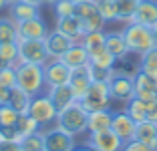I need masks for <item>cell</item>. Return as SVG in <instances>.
I'll return each instance as SVG.
<instances>
[{"mask_svg":"<svg viewBox=\"0 0 157 151\" xmlns=\"http://www.w3.org/2000/svg\"><path fill=\"white\" fill-rule=\"evenodd\" d=\"M16 87L26 91L30 97H36L44 93V64L33 63H16Z\"/></svg>","mask_w":157,"mask_h":151,"instance_id":"cell-1","label":"cell"},{"mask_svg":"<svg viewBox=\"0 0 157 151\" xmlns=\"http://www.w3.org/2000/svg\"><path fill=\"white\" fill-rule=\"evenodd\" d=\"M121 32H123L127 46H129V52H135V55H139V56L157 45L155 30H151V28L143 26V24H139V22L125 24V28Z\"/></svg>","mask_w":157,"mask_h":151,"instance_id":"cell-2","label":"cell"},{"mask_svg":"<svg viewBox=\"0 0 157 151\" xmlns=\"http://www.w3.org/2000/svg\"><path fill=\"white\" fill-rule=\"evenodd\" d=\"M87 121H89L87 109L77 101V103H73L71 107L59 111L55 125L59 129H63V131H67V133H71V135H75V137H78V135L87 133Z\"/></svg>","mask_w":157,"mask_h":151,"instance_id":"cell-3","label":"cell"},{"mask_svg":"<svg viewBox=\"0 0 157 151\" xmlns=\"http://www.w3.org/2000/svg\"><path fill=\"white\" fill-rule=\"evenodd\" d=\"M111 89H109V83H101V81H93L89 91L85 93V97L78 103L87 109V113L93 111H103V109H111Z\"/></svg>","mask_w":157,"mask_h":151,"instance_id":"cell-4","label":"cell"},{"mask_svg":"<svg viewBox=\"0 0 157 151\" xmlns=\"http://www.w3.org/2000/svg\"><path fill=\"white\" fill-rule=\"evenodd\" d=\"M28 115H30L40 127H48V125H55L59 111L52 105L51 97L46 95V93H40V95L33 97L30 107H28Z\"/></svg>","mask_w":157,"mask_h":151,"instance_id":"cell-5","label":"cell"},{"mask_svg":"<svg viewBox=\"0 0 157 151\" xmlns=\"http://www.w3.org/2000/svg\"><path fill=\"white\" fill-rule=\"evenodd\" d=\"M51 59L46 52L44 41H18V63H33V64H46Z\"/></svg>","mask_w":157,"mask_h":151,"instance_id":"cell-6","label":"cell"},{"mask_svg":"<svg viewBox=\"0 0 157 151\" xmlns=\"http://www.w3.org/2000/svg\"><path fill=\"white\" fill-rule=\"evenodd\" d=\"M75 16L81 20V24H83V30H85V32L105 30L107 20L101 16V12L97 10L95 2H83V4H77Z\"/></svg>","mask_w":157,"mask_h":151,"instance_id":"cell-7","label":"cell"},{"mask_svg":"<svg viewBox=\"0 0 157 151\" xmlns=\"http://www.w3.org/2000/svg\"><path fill=\"white\" fill-rule=\"evenodd\" d=\"M44 135V149L42 151H73L77 147V137L63 131L55 125L52 129L42 131Z\"/></svg>","mask_w":157,"mask_h":151,"instance_id":"cell-8","label":"cell"},{"mask_svg":"<svg viewBox=\"0 0 157 151\" xmlns=\"http://www.w3.org/2000/svg\"><path fill=\"white\" fill-rule=\"evenodd\" d=\"M111 89V97L115 101H131L135 97V83H133V75L125 73V71H115V77L109 83Z\"/></svg>","mask_w":157,"mask_h":151,"instance_id":"cell-9","label":"cell"},{"mask_svg":"<svg viewBox=\"0 0 157 151\" xmlns=\"http://www.w3.org/2000/svg\"><path fill=\"white\" fill-rule=\"evenodd\" d=\"M71 79V67L63 63V59H48L44 64V81L46 89L56 85H69Z\"/></svg>","mask_w":157,"mask_h":151,"instance_id":"cell-10","label":"cell"},{"mask_svg":"<svg viewBox=\"0 0 157 151\" xmlns=\"http://www.w3.org/2000/svg\"><path fill=\"white\" fill-rule=\"evenodd\" d=\"M133 83H135V97H139L145 103L157 101V77H151V75L143 73L141 69H137L133 75Z\"/></svg>","mask_w":157,"mask_h":151,"instance_id":"cell-11","label":"cell"},{"mask_svg":"<svg viewBox=\"0 0 157 151\" xmlns=\"http://www.w3.org/2000/svg\"><path fill=\"white\" fill-rule=\"evenodd\" d=\"M16 30H18V41L20 38H24V41H44L46 34H48V26L42 20V16L16 22Z\"/></svg>","mask_w":157,"mask_h":151,"instance_id":"cell-12","label":"cell"},{"mask_svg":"<svg viewBox=\"0 0 157 151\" xmlns=\"http://www.w3.org/2000/svg\"><path fill=\"white\" fill-rule=\"evenodd\" d=\"M85 145L95 147L97 151H121L123 149V141L117 137V133L113 129H107L101 133H89V139Z\"/></svg>","mask_w":157,"mask_h":151,"instance_id":"cell-13","label":"cell"},{"mask_svg":"<svg viewBox=\"0 0 157 151\" xmlns=\"http://www.w3.org/2000/svg\"><path fill=\"white\" fill-rule=\"evenodd\" d=\"M111 129L117 133V137L123 143L135 139V129H137V123L131 119V115L127 111H113V123Z\"/></svg>","mask_w":157,"mask_h":151,"instance_id":"cell-14","label":"cell"},{"mask_svg":"<svg viewBox=\"0 0 157 151\" xmlns=\"http://www.w3.org/2000/svg\"><path fill=\"white\" fill-rule=\"evenodd\" d=\"M91 71H89V64L85 67H77V69H71V79H69V87L73 89L75 93V99L81 101L85 97V93L89 91L91 87Z\"/></svg>","mask_w":157,"mask_h":151,"instance_id":"cell-15","label":"cell"},{"mask_svg":"<svg viewBox=\"0 0 157 151\" xmlns=\"http://www.w3.org/2000/svg\"><path fill=\"white\" fill-rule=\"evenodd\" d=\"M133 22H139L151 30H157V0H139Z\"/></svg>","mask_w":157,"mask_h":151,"instance_id":"cell-16","label":"cell"},{"mask_svg":"<svg viewBox=\"0 0 157 151\" xmlns=\"http://www.w3.org/2000/svg\"><path fill=\"white\" fill-rule=\"evenodd\" d=\"M44 42H46V52H48V56H51V59H60V56L73 46L75 41L69 38V37H65V34L59 32V30H52V32L48 30Z\"/></svg>","mask_w":157,"mask_h":151,"instance_id":"cell-17","label":"cell"},{"mask_svg":"<svg viewBox=\"0 0 157 151\" xmlns=\"http://www.w3.org/2000/svg\"><path fill=\"white\" fill-rule=\"evenodd\" d=\"M46 95L51 97L52 105L56 107V111H63L67 107H71L73 103H77L75 99V93L69 85H56V87H48L46 89Z\"/></svg>","mask_w":157,"mask_h":151,"instance_id":"cell-18","label":"cell"},{"mask_svg":"<svg viewBox=\"0 0 157 151\" xmlns=\"http://www.w3.org/2000/svg\"><path fill=\"white\" fill-rule=\"evenodd\" d=\"M8 10H10V18H12L14 22L40 16V6H34V4H30V2H24V0H14V2H10Z\"/></svg>","mask_w":157,"mask_h":151,"instance_id":"cell-19","label":"cell"},{"mask_svg":"<svg viewBox=\"0 0 157 151\" xmlns=\"http://www.w3.org/2000/svg\"><path fill=\"white\" fill-rule=\"evenodd\" d=\"M111 123H113V111H111V109L93 111V113H89L87 131H89V133L107 131V129H111Z\"/></svg>","mask_w":157,"mask_h":151,"instance_id":"cell-20","label":"cell"},{"mask_svg":"<svg viewBox=\"0 0 157 151\" xmlns=\"http://www.w3.org/2000/svg\"><path fill=\"white\" fill-rule=\"evenodd\" d=\"M60 59H63V63H65V64H69L71 69L85 67V64H89V50L83 46V42H81V41H77V42H73V46H71L65 55L60 56Z\"/></svg>","mask_w":157,"mask_h":151,"instance_id":"cell-21","label":"cell"},{"mask_svg":"<svg viewBox=\"0 0 157 151\" xmlns=\"http://www.w3.org/2000/svg\"><path fill=\"white\" fill-rule=\"evenodd\" d=\"M55 30L63 32L65 37L73 38L75 42H77V41H81V38H83V34H85V30H83V24H81V20H78L77 16L56 18V26H55Z\"/></svg>","mask_w":157,"mask_h":151,"instance_id":"cell-22","label":"cell"},{"mask_svg":"<svg viewBox=\"0 0 157 151\" xmlns=\"http://www.w3.org/2000/svg\"><path fill=\"white\" fill-rule=\"evenodd\" d=\"M135 139L145 145H149L153 151H157V123L153 121H141L137 123V129H135Z\"/></svg>","mask_w":157,"mask_h":151,"instance_id":"cell-23","label":"cell"},{"mask_svg":"<svg viewBox=\"0 0 157 151\" xmlns=\"http://www.w3.org/2000/svg\"><path fill=\"white\" fill-rule=\"evenodd\" d=\"M105 48L115 56L117 60L125 59L129 55V46L125 42L123 32H107V41H105Z\"/></svg>","mask_w":157,"mask_h":151,"instance_id":"cell-24","label":"cell"},{"mask_svg":"<svg viewBox=\"0 0 157 151\" xmlns=\"http://www.w3.org/2000/svg\"><path fill=\"white\" fill-rule=\"evenodd\" d=\"M30 101H33V97L28 95L26 91H22L20 87L10 89V99H8V103H10V105H12L16 111H18V113H28Z\"/></svg>","mask_w":157,"mask_h":151,"instance_id":"cell-25","label":"cell"},{"mask_svg":"<svg viewBox=\"0 0 157 151\" xmlns=\"http://www.w3.org/2000/svg\"><path fill=\"white\" fill-rule=\"evenodd\" d=\"M115 63H117V59H115V56H113L111 52H109V50L105 48V46L89 55V64H93V67H103V69H115Z\"/></svg>","mask_w":157,"mask_h":151,"instance_id":"cell-26","label":"cell"},{"mask_svg":"<svg viewBox=\"0 0 157 151\" xmlns=\"http://www.w3.org/2000/svg\"><path fill=\"white\" fill-rule=\"evenodd\" d=\"M105 41H107V32L105 30L85 32L83 38H81L83 46L89 50V55H91V52H95V50H99V48H103V46H105Z\"/></svg>","mask_w":157,"mask_h":151,"instance_id":"cell-27","label":"cell"},{"mask_svg":"<svg viewBox=\"0 0 157 151\" xmlns=\"http://www.w3.org/2000/svg\"><path fill=\"white\" fill-rule=\"evenodd\" d=\"M14 127H16V131H18L20 137H28V135L38 133V131L42 129L28 113H20V115H18V121H16V125H14Z\"/></svg>","mask_w":157,"mask_h":151,"instance_id":"cell-28","label":"cell"},{"mask_svg":"<svg viewBox=\"0 0 157 151\" xmlns=\"http://www.w3.org/2000/svg\"><path fill=\"white\" fill-rule=\"evenodd\" d=\"M139 0H117V20L129 24L135 18V10H137Z\"/></svg>","mask_w":157,"mask_h":151,"instance_id":"cell-29","label":"cell"},{"mask_svg":"<svg viewBox=\"0 0 157 151\" xmlns=\"http://www.w3.org/2000/svg\"><path fill=\"white\" fill-rule=\"evenodd\" d=\"M125 111L131 115V119L135 123H141V121L147 119V103L141 101L139 97H133L131 101H127V109Z\"/></svg>","mask_w":157,"mask_h":151,"instance_id":"cell-30","label":"cell"},{"mask_svg":"<svg viewBox=\"0 0 157 151\" xmlns=\"http://www.w3.org/2000/svg\"><path fill=\"white\" fill-rule=\"evenodd\" d=\"M139 69L143 71V73L151 75V77H157V45L141 55V59H139Z\"/></svg>","mask_w":157,"mask_h":151,"instance_id":"cell-31","label":"cell"},{"mask_svg":"<svg viewBox=\"0 0 157 151\" xmlns=\"http://www.w3.org/2000/svg\"><path fill=\"white\" fill-rule=\"evenodd\" d=\"M4 42H18V30L12 18H0V45Z\"/></svg>","mask_w":157,"mask_h":151,"instance_id":"cell-32","label":"cell"},{"mask_svg":"<svg viewBox=\"0 0 157 151\" xmlns=\"http://www.w3.org/2000/svg\"><path fill=\"white\" fill-rule=\"evenodd\" d=\"M93 2L107 22L117 20V0H93Z\"/></svg>","mask_w":157,"mask_h":151,"instance_id":"cell-33","label":"cell"},{"mask_svg":"<svg viewBox=\"0 0 157 151\" xmlns=\"http://www.w3.org/2000/svg\"><path fill=\"white\" fill-rule=\"evenodd\" d=\"M20 147H22V151H42L44 149V135H42V131L33 133L28 137H22Z\"/></svg>","mask_w":157,"mask_h":151,"instance_id":"cell-34","label":"cell"},{"mask_svg":"<svg viewBox=\"0 0 157 151\" xmlns=\"http://www.w3.org/2000/svg\"><path fill=\"white\" fill-rule=\"evenodd\" d=\"M18 111L14 109L10 103H4V105H0V127H12L16 125L18 121Z\"/></svg>","mask_w":157,"mask_h":151,"instance_id":"cell-35","label":"cell"},{"mask_svg":"<svg viewBox=\"0 0 157 151\" xmlns=\"http://www.w3.org/2000/svg\"><path fill=\"white\" fill-rule=\"evenodd\" d=\"M52 10H55L56 18H67V16H75V10H77V4L73 0H56L52 4Z\"/></svg>","mask_w":157,"mask_h":151,"instance_id":"cell-36","label":"cell"},{"mask_svg":"<svg viewBox=\"0 0 157 151\" xmlns=\"http://www.w3.org/2000/svg\"><path fill=\"white\" fill-rule=\"evenodd\" d=\"M0 56L8 64L16 67V63H18V42H4V45H0Z\"/></svg>","mask_w":157,"mask_h":151,"instance_id":"cell-37","label":"cell"},{"mask_svg":"<svg viewBox=\"0 0 157 151\" xmlns=\"http://www.w3.org/2000/svg\"><path fill=\"white\" fill-rule=\"evenodd\" d=\"M93 81H101V83H111V79L115 77V69H103V67H93L89 64Z\"/></svg>","mask_w":157,"mask_h":151,"instance_id":"cell-38","label":"cell"},{"mask_svg":"<svg viewBox=\"0 0 157 151\" xmlns=\"http://www.w3.org/2000/svg\"><path fill=\"white\" fill-rule=\"evenodd\" d=\"M0 83L6 85L8 89L16 87V67H6L0 71Z\"/></svg>","mask_w":157,"mask_h":151,"instance_id":"cell-39","label":"cell"},{"mask_svg":"<svg viewBox=\"0 0 157 151\" xmlns=\"http://www.w3.org/2000/svg\"><path fill=\"white\" fill-rule=\"evenodd\" d=\"M0 137H2V141H16L20 143L22 141V137L18 135V131H16V127H2V131H0Z\"/></svg>","mask_w":157,"mask_h":151,"instance_id":"cell-40","label":"cell"},{"mask_svg":"<svg viewBox=\"0 0 157 151\" xmlns=\"http://www.w3.org/2000/svg\"><path fill=\"white\" fill-rule=\"evenodd\" d=\"M121 151H153L149 145H145V143L137 141V139H131V141L123 143V149Z\"/></svg>","mask_w":157,"mask_h":151,"instance_id":"cell-41","label":"cell"},{"mask_svg":"<svg viewBox=\"0 0 157 151\" xmlns=\"http://www.w3.org/2000/svg\"><path fill=\"white\" fill-rule=\"evenodd\" d=\"M0 151H22V147L16 141H0Z\"/></svg>","mask_w":157,"mask_h":151,"instance_id":"cell-42","label":"cell"},{"mask_svg":"<svg viewBox=\"0 0 157 151\" xmlns=\"http://www.w3.org/2000/svg\"><path fill=\"white\" fill-rule=\"evenodd\" d=\"M8 99H10V89L6 87V85H2V83H0V105L8 103Z\"/></svg>","mask_w":157,"mask_h":151,"instance_id":"cell-43","label":"cell"},{"mask_svg":"<svg viewBox=\"0 0 157 151\" xmlns=\"http://www.w3.org/2000/svg\"><path fill=\"white\" fill-rule=\"evenodd\" d=\"M24 2H30V4H34V6H42L44 4V0H24Z\"/></svg>","mask_w":157,"mask_h":151,"instance_id":"cell-44","label":"cell"},{"mask_svg":"<svg viewBox=\"0 0 157 151\" xmlns=\"http://www.w3.org/2000/svg\"><path fill=\"white\" fill-rule=\"evenodd\" d=\"M6 67H12V64H8L4 59H2V56H0V71H2V69H6Z\"/></svg>","mask_w":157,"mask_h":151,"instance_id":"cell-45","label":"cell"},{"mask_svg":"<svg viewBox=\"0 0 157 151\" xmlns=\"http://www.w3.org/2000/svg\"><path fill=\"white\" fill-rule=\"evenodd\" d=\"M8 0H0V10H4V8H8Z\"/></svg>","mask_w":157,"mask_h":151,"instance_id":"cell-46","label":"cell"},{"mask_svg":"<svg viewBox=\"0 0 157 151\" xmlns=\"http://www.w3.org/2000/svg\"><path fill=\"white\" fill-rule=\"evenodd\" d=\"M73 151H87V145H81V147H75Z\"/></svg>","mask_w":157,"mask_h":151,"instance_id":"cell-47","label":"cell"},{"mask_svg":"<svg viewBox=\"0 0 157 151\" xmlns=\"http://www.w3.org/2000/svg\"><path fill=\"white\" fill-rule=\"evenodd\" d=\"M75 4H83V2H93V0H73Z\"/></svg>","mask_w":157,"mask_h":151,"instance_id":"cell-48","label":"cell"},{"mask_svg":"<svg viewBox=\"0 0 157 151\" xmlns=\"http://www.w3.org/2000/svg\"><path fill=\"white\" fill-rule=\"evenodd\" d=\"M55 2H56V0H44V4H51V6L55 4Z\"/></svg>","mask_w":157,"mask_h":151,"instance_id":"cell-49","label":"cell"},{"mask_svg":"<svg viewBox=\"0 0 157 151\" xmlns=\"http://www.w3.org/2000/svg\"><path fill=\"white\" fill-rule=\"evenodd\" d=\"M87 151H97L95 147H91V145H87Z\"/></svg>","mask_w":157,"mask_h":151,"instance_id":"cell-50","label":"cell"},{"mask_svg":"<svg viewBox=\"0 0 157 151\" xmlns=\"http://www.w3.org/2000/svg\"><path fill=\"white\" fill-rule=\"evenodd\" d=\"M0 131H2V127H0ZM0 141H2V137H0Z\"/></svg>","mask_w":157,"mask_h":151,"instance_id":"cell-51","label":"cell"},{"mask_svg":"<svg viewBox=\"0 0 157 151\" xmlns=\"http://www.w3.org/2000/svg\"><path fill=\"white\" fill-rule=\"evenodd\" d=\"M155 38H157V30H155Z\"/></svg>","mask_w":157,"mask_h":151,"instance_id":"cell-52","label":"cell"},{"mask_svg":"<svg viewBox=\"0 0 157 151\" xmlns=\"http://www.w3.org/2000/svg\"><path fill=\"white\" fill-rule=\"evenodd\" d=\"M8 2H14V0H8Z\"/></svg>","mask_w":157,"mask_h":151,"instance_id":"cell-53","label":"cell"}]
</instances>
